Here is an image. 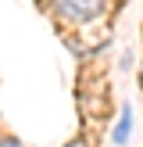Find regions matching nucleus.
Masks as SVG:
<instances>
[{
	"mask_svg": "<svg viewBox=\"0 0 143 147\" xmlns=\"http://www.w3.org/2000/svg\"><path fill=\"white\" fill-rule=\"evenodd\" d=\"M129 126H132V111H129V108H122L118 126H114V144H125V140H129Z\"/></svg>",
	"mask_w": 143,
	"mask_h": 147,
	"instance_id": "obj_2",
	"label": "nucleus"
},
{
	"mask_svg": "<svg viewBox=\"0 0 143 147\" xmlns=\"http://www.w3.org/2000/svg\"><path fill=\"white\" fill-rule=\"evenodd\" d=\"M0 147H21L18 140H11V136H7V140H0Z\"/></svg>",
	"mask_w": 143,
	"mask_h": 147,
	"instance_id": "obj_3",
	"label": "nucleus"
},
{
	"mask_svg": "<svg viewBox=\"0 0 143 147\" xmlns=\"http://www.w3.org/2000/svg\"><path fill=\"white\" fill-rule=\"evenodd\" d=\"M54 7L68 22H93L107 7V0H54Z\"/></svg>",
	"mask_w": 143,
	"mask_h": 147,
	"instance_id": "obj_1",
	"label": "nucleus"
}]
</instances>
